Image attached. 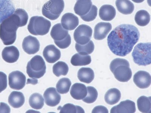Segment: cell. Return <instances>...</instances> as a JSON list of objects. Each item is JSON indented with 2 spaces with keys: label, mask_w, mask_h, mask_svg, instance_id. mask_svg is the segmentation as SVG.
<instances>
[{
  "label": "cell",
  "mask_w": 151,
  "mask_h": 113,
  "mask_svg": "<svg viewBox=\"0 0 151 113\" xmlns=\"http://www.w3.org/2000/svg\"><path fill=\"white\" fill-rule=\"evenodd\" d=\"M139 37V31L135 26L122 24L116 27L109 34L108 45L114 54L124 56L132 51Z\"/></svg>",
  "instance_id": "cell-1"
},
{
  "label": "cell",
  "mask_w": 151,
  "mask_h": 113,
  "mask_svg": "<svg viewBox=\"0 0 151 113\" xmlns=\"http://www.w3.org/2000/svg\"><path fill=\"white\" fill-rule=\"evenodd\" d=\"M24 26L15 11L4 20L0 24V38L4 45H9L14 44L17 39V29Z\"/></svg>",
  "instance_id": "cell-2"
},
{
  "label": "cell",
  "mask_w": 151,
  "mask_h": 113,
  "mask_svg": "<svg viewBox=\"0 0 151 113\" xmlns=\"http://www.w3.org/2000/svg\"><path fill=\"white\" fill-rule=\"evenodd\" d=\"M110 70L119 81L126 82L130 80L132 73L127 60L117 58L114 59L110 65Z\"/></svg>",
  "instance_id": "cell-3"
},
{
  "label": "cell",
  "mask_w": 151,
  "mask_h": 113,
  "mask_svg": "<svg viewBox=\"0 0 151 113\" xmlns=\"http://www.w3.org/2000/svg\"><path fill=\"white\" fill-rule=\"evenodd\" d=\"M151 43H139L135 46L132 56L135 64L144 66L151 64Z\"/></svg>",
  "instance_id": "cell-4"
},
{
  "label": "cell",
  "mask_w": 151,
  "mask_h": 113,
  "mask_svg": "<svg viewBox=\"0 0 151 113\" xmlns=\"http://www.w3.org/2000/svg\"><path fill=\"white\" fill-rule=\"evenodd\" d=\"M51 26L49 21L43 17L35 16L31 17L27 28L31 34L44 36L49 32Z\"/></svg>",
  "instance_id": "cell-5"
},
{
  "label": "cell",
  "mask_w": 151,
  "mask_h": 113,
  "mask_svg": "<svg viewBox=\"0 0 151 113\" xmlns=\"http://www.w3.org/2000/svg\"><path fill=\"white\" fill-rule=\"evenodd\" d=\"M50 35L55 44L60 49H65L70 45L71 36L61 24H56L52 27Z\"/></svg>",
  "instance_id": "cell-6"
},
{
  "label": "cell",
  "mask_w": 151,
  "mask_h": 113,
  "mask_svg": "<svg viewBox=\"0 0 151 113\" xmlns=\"http://www.w3.org/2000/svg\"><path fill=\"white\" fill-rule=\"evenodd\" d=\"M46 66L42 57L39 55L34 56L28 63L27 74L29 77L40 79L45 74Z\"/></svg>",
  "instance_id": "cell-7"
},
{
  "label": "cell",
  "mask_w": 151,
  "mask_h": 113,
  "mask_svg": "<svg viewBox=\"0 0 151 113\" xmlns=\"http://www.w3.org/2000/svg\"><path fill=\"white\" fill-rule=\"evenodd\" d=\"M64 0H49L43 5L42 14L52 21L56 20L64 10Z\"/></svg>",
  "instance_id": "cell-8"
},
{
  "label": "cell",
  "mask_w": 151,
  "mask_h": 113,
  "mask_svg": "<svg viewBox=\"0 0 151 113\" xmlns=\"http://www.w3.org/2000/svg\"><path fill=\"white\" fill-rule=\"evenodd\" d=\"M92 33V28L88 25L82 24L79 25L74 32V39L79 45H85L90 41Z\"/></svg>",
  "instance_id": "cell-9"
},
{
  "label": "cell",
  "mask_w": 151,
  "mask_h": 113,
  "mask_svg": "<svg viewBox=\"0 0 151 113\" xmlns=\"http://www.w3.org/2000/svg\"><path fill=\"white\" fill-rule=\"evenodd\" d=\"M9 85L12 89H22L26 84V78L25 75L19 71H13L9 74Z\"/></svg>",
  "instance_id": "cell-10"
},
{
  "label": "cell",
  "mask_w": 151,
  "mask_h": 113,
  "mask_svg": "<svg viewBox=\"0 0 151 113\" xmlns=\"http://www.w3.org/2000/svg\"><path fill=\"white\" fill-rule=\"evenodd\" d=\"M22 46L24 51L31 55L34 54L39 51L40 44L36 38L28 36L24 39Z\"/></svg>",
  "instance_id": "cell-11"
},
{
  "label": "cell",
  "mask_w": 151,
  "mask_h": 113,
  "mask_svg": "<svg viewBox=\"0 0 151 113\" xmlns=\"http://www.w3.org/2000/svg\"><path fill=\"white\" fill-rule=\"evenodd\" d=\"M133 81L136 85L139 88H148L151 84V75L149 72L146 71H139L134 75Z\"/></svg>",
  "instance_id": "cell-12"
},
{
  "label": "cell",
  "mask_w": 151,
  "mask_h": 113,
  "mask_svg": "<svg viewBox=\"0 0 151 113\" xmlns=\"http://www.w3.org/2000/svg\"><path fill=\"white\" fill-rule=\"evenodd\" d=\"M46 104L51 107H55L60 103L61 96L54 87H50L44 94Z\"/></svg>",
  "instance_id": "cell-13"
},
{
  "label": "cell",
  "mask_w": 151,
  "mask_h": 113,
  "mask_svg": "<svg viewBox=\"0 0 151 113\" xmlns=\"http://www.w3.org/2000/svg\"><path fill=\"white\" fill-rule=\"evenodd\" d=\"M43 55L47 62L53 64L60 59L61 53L55 45H50L44 48Z\"/></svg>",
  "instance_id": "cell-14"
},
{
  "label": "cell",
  "mask_w": 151,
  "mask_h": 113,
  "mask_svg": "<svg viewBox=\"0 0 151 113\" xmlns=\"http://www.w3.org/2000/svg\"><path fill=\"white\" fill-rule=\"evenodd\" d=\"M136 111L135 103L130 100L121 102L111 108V113H134Z\"/></svg>",
  "instance_id": "cell-15"
},
{
  "label": "cell",
  "mask_w": 151,
  "mask_h": 113,
  "mask_svg": "<svg viewBox=\"0 0 151 113\" xmlns=\"http://www.w3.org/2000/svg\"><path fill=\"white\" fill-rule=\"evenodd\" d=\"M61 24L62 26L66 30H73L79 25V19L72 13H67L62 17Z\"/></svg>",
  "instance_id": "cell-16"
},
{
  "label": "cell",
  "mask_w": 151,
  "mask_h": 113,
  "mask_svg": "<svg viewBox=\"0 0 151 113\" xmlns=\"http://www.w3.org/2000/svg\"><path fill=\"white\" fill-rule=\"evenodd\" d=\"M112 29L110 23L100 22L96 25L94 29V38L96 40H102L107 36Z\"/></svg>",
  "instance_id": "cell-17"
},
{
  "label": "cell",
  "mask_w": 151,
  "mask_h": 113,
  "mask_svg": "<svg viewBox=\"0 0 151 113\" xmlns=\"http://www.w3.org/2000/svg\"><path fill=\"white\" fill-rule=\"evenodd\" d=\"M2 55V58L4 61L12 64L18 60L19 56V52L17 47L12 46L4 48Z\"/></svg>",
  "instance_id": "cell-18"
},
{
  "label": "cell",
  "mask_w": 151,
  "mask_h": 113,
  "mask_svg": "<svg viewBox=\"0 0 151 113\" xmlns=\"http://www.w3.org/2000/svg\"><path fill=\"white\" fill-rule=\"evenodd\" d=\"M14 11L15 8L11 0H0V24Z\"/></svg>",
  "instance_id": "cell-19"
},
{
  "label": "cell",
  "mask_w": 151,
  "mask_h": 113,
  "mask_svg": "<svg viewBox=\"0 0 151 113\" xmlns=\"http://www.w3.org/2000/svg\"><path fill=\"white\" fill-rule=\"evenodd\" d=\"M70 93L71 97L75 99H83L87 96V87L81 83H76L71 87Z\"/></svg>",
  "instance_id": "cell-20"
},
{
  "label": "cell",
  "mask_w": 151,
  "mask_h": 113,
  "mask_svg": "<svg viewBox=\"0 0 151 113\" xmlns=\"http://www.w3.org/2000/svg\"><path fill=\"white\" fill-rule=\"evenodd\" d=\"M92 5L91 0H78L74 6V11L80 16L85 15L90 11Z\"/></svg>",
  "instance_id": "cell-21"
},
{
  "label": "cell",
  "mask_w": 151,
  "mask_h": 113,
  "mask_svg": "<svg viewBox=\"0 0 151 113\" xmlns=\"http://www.w3.org/2000/svg\"><path fill=\"white\" fill-rule=\"evenodd\" d=\"M116 15V9L111 5H102L99 9V16L103 21H111L115 17Z\"/></svg>",
  "instance_id": "cell-22"
},
{
  "label": "cell",
  "mask_w": 151,
  "mask_h": 113,
  "mask_svg": "<svg viewBox=\"0 0 151 113\" xmlns=\"http://www.w3.org/2000/svg\"><path fill=\"white\" fill-rule=\"evenodd\" d=\"M25 97L23 94L17 91H13L9 97V104L14 108H19L23 105L25 103Z\"/></svg>",
  "instance_id": "cell-23"
},
{
  "label": "cell",
  "mask_w": 151,
  "mask_h": 113,
  "mask_svg": "<svg viewBox=\"0 0 151 113\" xmlns=\"http://www.w3.org/2000/svg\"><path fill=\"white\" fill-rule=\"evenodd\" d=\"M116 5L119 11L122 14H132L134 10V5L129 0H116Z\"/></svg>",
  "instance_id": "cell-24"
},
{
  "label": "cell",
  "mask_w": 151,
  "mask_h": 113,
  "mask_svg": "<svg viewBox=\"0 0 151 113\" xmlns=\"http://www.w3.org/2000/svg\"><path fill=\"white\" fill-rule=\"evenodd\" d=\"M78 77L81 82L89 84L94 80V72L91 68H82L78 71Z\"/></svg>",
  "instance_id": "cell-25"
},
{
  "label": "cell",
  "mask_w": 151,
  "mask_h": 113,
  "mask_svg": "<svg viewBox=\"0 0 151 113\" xmlns=\"http://www.w3.org/2000/svg\"><path fill=\"white\" fill-rule=\"evenodd\" d=\"M121 98V93L116 88H112L106 92L105 95L106 103L110 105H114L118 103Z\"/></svg>",
  "instance_id": "cell-26"
},
{
  "label": "cell",
  "mask_w": 151,
  "mask_h": 113,
  "mask_svg": "<svg viewBox=\"0 0 151 113\" xmlns=\"http://www.w3.org/2000/svg\"><path fill=\"white\" fill-rule=\"evenodd\" d=\"M91 62V56L88 55H83L76 53L71 57V63L74 66L88 65Z\"/></svg>",
  "instance_id": "cell-27"
},
{
  "label": "cell",
  "mask_w": 151,
  "mask_h": 113,
  "mask_svg": "<svg viewBox=\"0 0 151 113\" xmlns=\"http://www.w3.org/2000/svg\"><path fill=\"white\" fill-rule=\"evenodd\" d=\"M137 106L138 110L141 112H151V97L142 96L140 97L137 100Z\"/></svg>",
  "instance_id": "cell-28"
},
{
  "label": "cell",
  "mask_w": 151,
  "mask_h": 113,
  "mask_svg": "<svg viewBox=\"0 0 151 113\" xmlns=\"http://www.w3.org/2000/svg\"><path fill=\"white\" fill-rule=\"evenodd\" d=\"M136 23L140 26H146L149 23L150 16L146 11L141 10L137 11L134 17Z\"/></svg>",
  "instance_id": "cell-29"
},
{
  "label": "cell",
  "mask_w": 151,
  "mask_h": 113,
  "mask_svg": "<svg viewBox=\"0 0 151 113\" xmlns=\"http://www.w3.org/2000/svg\"><path fill=\"white\" fill-rule=\"evenodd\" d=\"M29 103L32 108L36 110L40 109L44 105V99L41 95L36 93L31 95Z\"/></svg>",
  "instance_id": "cell-30"
},
{
  "label": "cell",
  "mask_w": 151,
  "mask_h": 113,
  "mask_svg": "<svg viewBox=\"0 0 151 113\" xmlns=\"http://www.w3.org/2000/svg\"><path fill=\"white\" fill-rule=\"evenodd\" d=\"M69 68L65 62L59 61L55 64L52 67L53 73L56 77H59L61 75H66L68 74Z\"/></svg>",
  "instance_id": "cell-31"
},
{
  "label": "cell",
  "mask_w": 151,
  "mask_h": 113,
  "mask_svg": "<svg viewBox=\"0 0 151 113\" xmlns=\"http://www.w3.org/2000/svg\"><path fill=\"white\" fill-rule=\"evenodd\" d=\"M71 84V81L68 78H62L59 80L56 84L57 90L60 94H67L69 91Z\"/></svg>",
  "instance_id": "cell-32"
},
{
  "label": "cell",
  "mask_w": 151,
  "mask_h": 113,
  "mask_svg": "<svg viewBox=\"0 0 151 113\" xmlns=\"http://www.w3.org/2000/svg\"><path fill=\"white\" fill-rule=\"evenodd\" d=\"M75 48L77 51L80 54L88 55L93 52L94 45L93 41L90 40L87 44L83 45H79L76 43Z\"/></svg>",
  "instance_id": "cell-33"
},
{
  "label": "cell",
  "mask_w": 151,
  "mask_h": 113,
  "mask_svg": "<svg viewBox=\"0 0 151 113\" xmlns=\"http://www.w3.org/2000/svg\"><path fill=\"white\" fill-rule=\"evenodd\" d=\"M60 113H84L85 111L80 106L74 105L72 104H67L63 107H59Z\"/></svg>",
  "instance_id": "cell-34"
},
{
  "label": "cell",
  "mask_w": 151,
  "mask_h": 113,
  "mask_svg": "<svg viewBox=\"0 0 151 113\" xmlns=\"http://www.w3.org/2000/svg\"><path fill=\"white\" fill-rule=\"evenodd\" d=\"M87 96L83 99L85 103H92L96 101L98 97V92L94 87H88Z\"/></svg>",
  "instance_id": "cell-35"
},
{
  "label": "cell",
  "mask_w": 151,
  "mask_h": 113,
  "mask_svg": "<svg viewBox=\"0 0 151 113\" xmlns=\"http://www.w3.org/2000/svg\"><path fill=\"white\" fill-rule=\"evenodd\" d=\"M98 9L94 5H92L90 11L87 14L83 16H81V18L86 21H93L97 16Z\"/></svg>",
  "instance_id": "cell-36"
},
{
  "label": "cell",
  "mask_w": 151,
  "mask_h": 113,
  "mask_svg": "<svg viewBox=\"0 0 151 113\" xmlns=\"http://www.w3.org/2000/svg\"><path fill=\"white\" fill-rule=\"evenodd\" d=\"M7 87V76L3 72H0V93L6 89Z\"/></svg>",
  "instance_id": "cell-37"
},
{
  "label": "cell",
  "mask_w": 151,
  "mask_h": 113,
  "mask_svg": "<svg viewBox=\"0 0 151 113\" xmlns=\"http://www.w3.org/2000/svg\"><path fill=\"white\" fill-rule=\"evenodd\" d=\"M93 113H108L109 111L104 106H98L94 107L92 110Z\"/></svg>",
  "instance_id": "cell-38"
},
{
  "label": "cell",
  "mask_w": 151,
  "mask_h": 113,
  "mask_svg": "<svg viewBox=\"0 0 151 113\" xmlns=\"http://www.w3.org/2000/svg\"><path fill=\"white\" fill-rule=\"evenodd\" d=\"M10 112V108L9 106L6 103H0V113Z\"/></svg>",
  "instance_id": "cell-39"
},
{
  "label": "cell",
  "mask_w": 151,
  "mask_h": 113,
  "mask_svg": "<svg viewBox=\"0 0 151 113\" xmlns=\"http://www.w3.org/2000/svg\"><path fill=\"white\" fill-rule=\"evenodd\" d=\"M132 1L136 3H141L144 2V0H132Z\"/></svg>",
  "instance_id": "cell-40"
}]
</instances>
